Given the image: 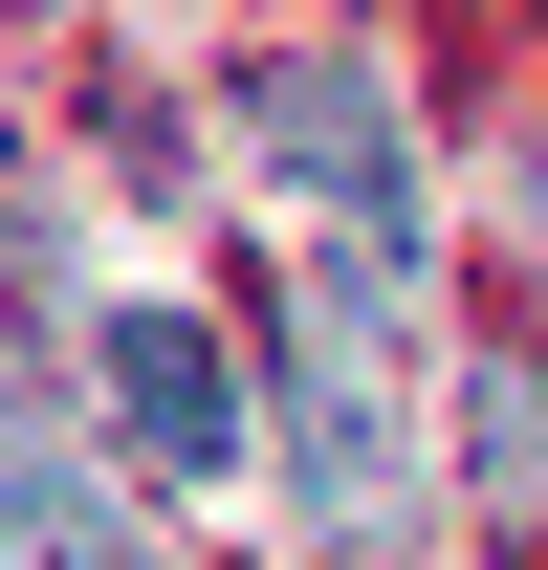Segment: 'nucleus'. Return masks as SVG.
I'll return each instance as SVG.
<instances>
[{
  "label": "nucleus",
  "mask_w": 548,
  "mask_h": 570,
  "mask_svg": "<svg viewBox=\"0 0 548 570\" xmlns=\"http://www.w3.org/2000/svg\"><path fill=\"white\" fill-rule=\"evenodd\" d=\"M395 330H417V242H330V307H285V373H264V439L330 549L417 527V439H395V373H373Z\"/></svg>",
  "instance_id": "f257e3e1"
},
{
  "label": "nucleus",
  "mask_w": 548,
  "mask_h": 570,
  "mask_svg": "<svg viewBox=\"0 0 548 570\" xmlns=\"http://www.w3.org/2000/svg\"><path fill=\"white\" fill-rule=\"evenodd\" d=\"M219 132L264 154L285 198H330V242H417V110L351 45H242L219 67Z\"/></svg>",
  "instance_id": "f03ea898"
},
{
  "label": "nucleus",
  "mask_w": 548,
  "mask_h": 570,
  "mask_svg": "<svg viewBox=\"0 0 548 570\" xmlns=\"http://www.w3.org/2000/svg\"><path fill=\"white\" fill-rule=\"evenodd\" d=\"M88 352H110V417H133V461H154V483H219V461L264 439V395H242V352H219L198 307H110Z\"/></svg>",
  "instance_id": "7ed1b4c3"
},
{
  "label": "nucleus",
  "mask_w": 548,
  "mask_h": 570,
  "mask_svg": "<svg viewBox=\"0 0 548 570\" xmlns=\"http://www.w3.org/2000/svg\"><path fill=\"white\" fill-rule=\"evenodd\" d=\"M0 570H154V549H133V504L88 483V439H67V417H22V395H0Z\"/></svg>",
  "instance_id": "20e7f679"
},
{
  "label": "nucleus",
  "mask_w": 548,
  "mask_h": 570,
  "mask_svg": "<svg viewBox=\"0 0 548 570\" xmlns=\"http://www.w3.org/2000/svg\"><path fill=\"white\" fill-rule=\"evenodd\" d=\"M461 504L482 527H548V330H482V373H461Z\"/></svg>",
  "instance_id": "39448f33"
},
{
  "label": "nucleus",
  "mask_w": 548,
  "mask_h": 570,
  "mask_svg": "<svg viewBox=\"0 0 548 570\" xmlns=\"http://www.w3.org/2000/svg\"><path fill=\"white\" fill-rule=\"evenodd\" d=\"M527 242H548V154H527Z\"/></svg>",
  "instance_id": "423d86ee"
}]
</instances>
